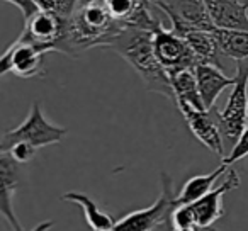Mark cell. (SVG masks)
I'll return each mask as SVG.
<instances>
[{
	"label": "cell",
	"instance_id": "obj_1",
	"mask_svg": "<svg viewBox=\"0 0 248 231\" xmlns=\"http://www.w3.org/2000/svg\"><path fill=\"white\" fill-rule=\"evenodd\" d=\"M121 29L124 28L112 19L104 0H77L73 12L65 21L58 53L77 56L93 46L104 48Z\"/></svg>",
	"mask_w": 248,
	"mask_h": 231
},
{
	"label": "cell",
	"instance_id": "obj_2",
	"mask_svg": "<svg viewBox=\"0 0 248 231\" xmlns=\"http://www.w3.org/2000/svg\"><path fill=\"white\" fill-rule=\"evenodd\" d=\"M104 48L112 49L123 56L138 72L146 89L173 100L170 75L158 62L153 49V31L124 28L116 36H112Z\"/></svg>",
	"mask_w": 248,
	"mask_h": 231
},
{
	"label": "cell",
	"instance_id": "obj_3",
	"mask_svg": "<svg viewBox=\"0 0 248 231\" xmlns=\"http://www.w3.org/2000/svg\"><path fill=\"white\" fill-rule=\"evenodd\" d=\"M217 124L221 135L230 143H236L248 124V58L236 60V75L231 85L223 110H217Z\"/></svg>",
	"mask_w": 248,
	"mask_h": 231
},
{
	"label": "cell",
	"instance_id": "obj_4",
	"mask_svg": "<svg viewBox=\"0 0 248 231\" xmlns=\"http://www.w3.org/2000/svg\"><path fill=\"white\" fill-rule=\"evenodd\" d=\"M65 136L66 129L49 123L43 114L41 104L32 102L31 112L24 119V123H21L17 128L4 133V136L0 139V152H7L17 141H24L28 145L34 146L36 150H39L49 145H56Z\"/></svg>",
	"mask_w": 248,
	"mask_h": 231
},
{
	"label": "cell",
	"instance_id": "obj_5",
	"mask_svg": "<svg viewBox=\"0 0 248 231\" xmlns=\"http://www.w3.org/2000/svg\"><path fill=\"white\" fill-rule=\"evenodd\" d=\"M175 207V194L172 189V180L167 173H162V192L158 199L145 209L133 211L116 221L112 231H153L163 224Z\"/></svg>",
	"mask_w": 248,
	"mask_h": 231
},
{
	"label": "cell",
	"instance_id": "obj_6",
	"mask_svg": "<svg viewBox=\"0 0 248 231\" xmlns=\"http://www.w3.org/2000/svg\"><path fill=\"white\" fill-rule=\"evenodd\" d=\"M153 49L169 75L180 70L194 68L197 63H201L189 45L170 28H165L163 22L153 31Z\"/></svg>",
	"mask_w": 248,
	"mask_h": 231
},
{
	"label": "cell",
	"instance_id": "obj_7",
	"mask_svg": "<svg viewBox=\"0 0 248 231\" xmlns=\"http://www.w3.org/2000/svg\"><path fill=\"white\" fill-rule=\"evenodd\" d=\"M186 119L187 126L192 131V135L202 143L204 146L211 150L213 153L224 156V145L223 135H221L219 124H217V109H196L187 104H179L177 106Z\"/></svg>",
	"mask_w": 248,
	"mask_h": 231
},
{
	"label": "cell",
	"instance_id": "obj_8",
	"mask_svg": "<svg viewBox=\"0 0 248 231\" xmlns=\"http://www.w3.org/2000/svg\"><path fill=\"white\" fill-rule=\"evenodd\" d=\"M65 17L48 11H36L28 21H24L22 38L29 43L43 46L45 49L58 51V46L65 34Z\"/></svg>",
	"mask_w": 248,
	"mask_h": 231
},
{
	"label": "cell",
	"instance_id": "obj_9",
	"mask_svg": "<svg viewBox=\"0 0 248 231\" xmlns=\"http://www.w3.org/2000/svg\"><path fill=\"white\" fill-rule=\"evenodd\" d=\"M107 11L123 28L155 31L162 21L153 14L152 0H104Z\"/></svg>",
	"mask_w": 248,
	"mask_h": 231
},
{
	"label": "cell",
	"instance_id": "obj_10",
	"mask_svg": "<svg viewBox=\"0 0 248 231\" xmlns=\"http://www.w3.org/2000/svg\"><path fill=\"white\" fill-rule=\"evenodd\" d=\"M236 187H240V175L236 170L228 169L226 179L219 184L217 187H213L207 194H204L201 199L194 200L190 206L196 214V223L201 230H207L211 228L221 216H223V204L221 199L226 192L234 190Z\"/></svg>",
	"mask_w": 248,
	"mask_h": 231
},
{
	"label": "cell",
	"instance_id": "obj_11",
	"mask_svg": "<svg viewBox=\"0 0 248 231\" xmlns=\"http://www.w3.org/2000/svg\"><path fill=\"white\" fill-rule=\"evenodd\" d=\"M9 51H11V73L21 78L43 75V63H45V56L49 53L48 49L26 41L22 36H19L9 46Z\"/></svg>",
	"mask_w": 248,
	"mask_h": 231
},
{
	"label": "cell",
	"instance_id": "obj_12",
	"mask_svg": "<svg viewBox=\"0 0 248 231\" xmlns=\"http://www.w3.org/2000/svg\"><path fill=\"white\" fill-rule=\"evenodd\" d=\"M19 185L17 162L7 152H0V216L14 231H24L12 207V197Z\"/></svg>",
	"mask_w": 248,
	"mask_h": 231
},
{
	"label": "cell",
	"instance_id": "obj_13",
	"mask_svg": "<svg viewBox=\"0 0 248 231\" xmlns=\"http://www.w3.org/2000/svg\"><path fill=\"white\" fill-rule=\"evenodd\" d=\"M204 4L217 29L248 32V7L243 0H204Z\"/></svg>",
	"mask_w": 248,
	"mask_h": 231
},
{
	"label": "cell",
	"instance_id": "obj_14",
	"mask_svg": "<svg viewBox=\"0 0 248 231\" xmlns=\"http://www.w3.org/2000/svg\"><path fill=\"white\" fill-rule=\"evenodd\" d=\"M194 75H196L197 89L206 109L214 107L221 92L234 83V77H228L219 66L213 63H197L194 66Z\"/></svg>",
	"mask_w": 248,
	"mask_h": 231
},
{
	"label": "cell",
	"instance_id": "obj_15",
	"mask_svg": "<svg viewBox=\"0 0 248 231\" xmlns=\"http://www.w3.org/2000/svg\"><path fill=\"white\" fill-rule=\"evenodd\" d=\"M153 5H163L172 11L177 17L190 26H196L204 31H213L216 26L213 24L204 0H152Z\"/></svg>",
	"mask_w": 248,
	"mask_h": 231
},
{
	"label": "cell",
	"instance_id": "obj_16",
	"mask_svg": "<svg viewBox=\"0 0 248 231\" xmlns=\"http://www.w3.org/2000/svg\"><path fill=\"white\" fill-rule=\"evenodd\" d=\"M62 199L82 207L83 214H85V219L92 231H112L114 230V224H116L114 217L110 216V214H107L106 211L100 209L95 200L87 196V194L75 192V190H73V192H66Z\"/></svg>",
	"mask_w": 248,
	"mask_h": 231
},
{
	"label": "cell",
	"instance_id": "obj_17",
	"mask_svg": "<svg viewBox=\"0 0 248 231\" xmlns=\"http://www.w3.org/2000/svg\"><path fill=\"white\" fill-rule=\"evenodd\" d=\"M170 83H172L173 90V102L179 104H187L192 106L196 109H206L201 99L199 89H197V80L194 75V68L180 70L177 73L170 75Z\"/></svg>",
	"mask_w": 248,
	"mask_h": 231
},
{
	"label": "cell",
	"instance_id": "obj_18",
	"mask_svg": "<svg viewBox=\"0 0 248 231\" xmlns=\"http://www.w3.org/2000/svg\"><path fill=\"white\" fill-rule=\"evenodd\" d=\"M228 169H230V167L221 163L214 172L207 173V175H196V177H192V179H189L182 185L180 192L175 196V206H179V204H192L194 200L201 199L204 194H207L213 189L214 184H216V180L219 179V177L226 175Z\"/></svg>",
	"mask_w": 248,
	"mask_h": 231
},
{
	"label": "cell",
	"instance_id": "obj_19",
	"mask_svg": "<svg viewBox=\"0 0 248 231\" xmlns=\"http://www.w3.org/2000/svg\"><path fill=\"white\" fill-rule=\"evenodd\" d=\"M219 43L221 51L224 56L233 60L248 58V32L247 31H226V29L214 28L213 31Z\"/></svg>",
	"mask_w": 248,
	"mask_h": 231
},
{
	"label": "cell",
	"instance_id": "obj_20",
	"mask_svg": "<svg viewBox=\"0 0 248 231\" xmlns=\"http://www.w3.org/2000/svg\"><path fill=\"white\" fill-rule=\"evenodd\" d=\"M38 5L39 11H48L53 14H58L60 17H70L73 12L77 0H32Z\"/></svg>",
	"mask_w": 248,
	"mask_h": 231
},
{
	"label": "cell",
	"instance_id": "obj_21",
	"mask_svg": "<svg viewBox=\"0 0 248 231\" xmlns=\"http://www.w3.org/2000/svg\"><path fill=\"white\" fill-rule=\"evenodd\" d=\"M170 221H172V228H175V230L177 228L197 226L196 214H194L192 206H190V204H179V206L173 207L172 214H170Z\"/></svg>",
	"mask_w": 248,
	"mask_h": 231
},
{
	"label": "cell",
	"instance_id": "obj_22",
	"mask_svg": "<svg viewBox=\"0 0 248 231\" xmlns=\"http://www.w3.org/2000/svg\"><path fill=\"white\" fill-rule=\"evenodd\" d=\"M245 156H248V124H247V128L243 129V133L240 135V138L236 139V143L233 145L231 153L228 156H223L221 163L226 167H231L233 163L243 160Z\"/></svg>",
	"mask_w": 248,
	"mask_h": 231
},
{
	"label": "cell",
	"instance_id": "obj_23",
	"mask_svg": "<svg viewBox=\"0 0 248 231\" xmlns=\"http://www.w3.org/2000/svg\"><path fill=\"white\" fill-rule=\"evenodd\" d=\"M36 152H38V150H36L34 146L28 145V143H24V141L14 143V145H12L11 148L7 150V153H9V155H11L12 158H14L17 163H26V162H29V160H31L32 156L36 155Z\"/></svg>",
	"mask_w": 248,
	"mask_h": 231
},
{
	"label": "cell",
	"instance_id": "obj_24",
	"mask_svg": "<svg viewBox=\"0 0 248 231\" xmlns=\"http://www.w3.org/2000/svg\"><path fill=\"white\" fill-rule=\"evenodd\" d=\"M4 2L14 4L16 7H17L19 11L22 12V15H24V21H28V19L31 17V15L34 14L36 11H39L38 5H36L32 0H4Z\"/></svg>",
	"mask_w": 248,
	"mask_h": 231
},
{
	"label": "cell",
	"instance_id": "obj_25",
	"mask_svg": "<svg viewBox=\"0 0 248 231\" xmlns=\"http://www.w3.org/2000/svg\"><path fill=\"white\" fill-rule=\"evenodd\" d=\"M5 73H11V51H9V48L0 55V77H4Z\"/></svg>",
	"mask_w": 248,
	"mask_h": 231
},
{
	"label": "cell",
	"instance_id": "obj_26",
	"mask_svg": "<svg viewBox=\"0 0 248 231\" xmlns=\"http://www.w3.org/2000/svg\"><path fill=\"white\" fill-rule=\"evenodd\" d=\"M51 228H53V223H51V221H45V223L38 224V226H36L34 230H31V231H49Z\"/></svg>",
	"mask_w": 248,
	"mask_h": 231
},
{
	"label": "cell",
	"instance_id": "obj_27",
	"mask_svg": "<svg viewBox=\"0 0 248 231\" xmlns=\"http://www.w3.org/2000/svg\"><path fill=\"white\" fill-rule=\"evenodd\" d=\"M172 231H201V228H197V226H190V228H173Z\"/></svg>",
	"mask_w": 248,
	"mask_h": 231
},
{
	"label": "cell",
	"instance_id": "obj_28",
	"mask_svg": "<svg viewBox=\"0 0 248 231\" xmlns=\"http://www.w3.org/2000/svg\"><path fill=\"white\" fill-rule=\"evenodd\" d=\"M207 231H219V230H214V228H207Z\"/></svg>",
	"mask_w": 248,
	"mask_h": 231
},
{
	"label": "cell",
	"instance_id": "obj_29",
	"mask_svg": "<svg viewBox=\"0 0 248 231\" xmlns=\"http://www.w3.org/2000/svg\"><path fill=\"white\" fill-rule=\"evenodd\" d=\"M243 4H245V5H247V7H248V0H243Z\"/></svg>",
	"mask_w": 248,
	"mask_h": 231
}]
</instances>
